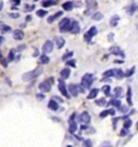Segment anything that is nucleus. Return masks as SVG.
Returning a JSON list of instances; mask_svg holds the SVG:
<instances>
[{"instance_id":"obj_34","label":"nucleus","mask_w":138,"mask_h":147,"mask_svg":"<svg viewBox=\"0 0 138 147\" xmlns=\"http://www.w3.org/2000/svg\"><path fill=\"white\" fill-rule=\"evenodd\" d=\"M0 30L2 31V33H9V31H11V27L8 25H3L2 27L0 28Z\"/></svg>"},{"instance_id":"obj_2","label":"nucleus","mask_w":138,"mask_h":147,"mask_svg":"<svg viewBox=\"0 0 138 147\" xmlns=\"http://www.w3.org/2000/svg\"><path fill=\"white\" fill-rule=\"evenodd\" d=\"M93 75L92 74H85L81 80V84L84 86L85 89H91V86L93 83Z\"/></svg>"},{"instance_id":"obj_13","label":"nucleus","mask_w":138,"mask_h":147,"mask_svg":"<svg viewBox=\"0 0 138 147\" xmlns=\"http://www.w3.org/2000/svg\"><path fill=\"white\" fill-rule=\"evenodd\" d=\"M23 38H24V33L21 29H15V30L13 31V39L19 41V40H22Z\"/></svg>"},{"instance_id":"obj_3","label":"nucleus","mask_w":138,"mask_h":147,"mask_svg":"<svg viewBox=\"0 0 138 147\" xmlns=\"http://www.w3.org/2000/svg\"><path fill=\"white\" fill-rule=\"evenodd\" d=\"M78 120L82 124H89L91 122V116H90V114L87 112H82L78 117Z\"/></svg>"},{"instance_id":"obj_8","label":"nucleus","mask_w":138,"mask_h":147,"mask_svg":"<svg viewBox=\"0 0 138 147\" xmlns=\"http://www.w3.org/2000/svg\"><path fill=\"white\" fill-rule=\"evenodd\" d=\"M39 89L42 92H50L51 91V83L48 81H43L39 84Z\"/></svg>"},{"instance_id":"obj_1","label":"nucleus","mask_w":138,"mask_h":147,"mask_svg":"<svg viewBox=\"0 0 138 147\" xmlns=\"http://www.w3.org/2000/svg\"><path fill=\"white\" fill-rule=\"evenodd\" d=\"M41 74H42V68L37 67L33 70H30V71H28V72H25V74L22 76V79H23L24 81H30V80H33L37 77H39Z\"/></svg>"},{"instance_id":"obj_7","label":"nucleus","mask_w":138,"mask_h":147,"mask_svg":"<svg viewBox=\"0 0 138 147\" xmlns=\"http://www.w3.org/2000/svg\"><path fill=\"white\" fill-rule=\"evenodd\" d=\"M68 91H69L70 95H72L76 97V96L78 95V93H79V86L75 83H70L69 86H68Z\"/></svg>"},{"instance_id":"obj_19","label":"nucleus","mask_w":138,"mask_h":147,"mask_svg":"<svg viewBox=\"0 0 138 147\" xmlns=\"http://www.w3.org/2000/svg\"><path fill=\"white\" fill-rule=\"evenodd\" d=\"M119 21H120L119 15H113L111 17V20H110V25L112 26V27H115L118 25V23H119Z\"/></svg>"},{"instance_id":"obj_31","label":"nucleus","mask_w":138,"mask_h":147,"mask_svg":"<svg viewBox=\"0 0 138 147\" xmlns=\"http://www.w3.org/2000/svg\"><path fill=\"white\" fill-rule=\"evenodd\" d=\"M47 14H48L47 10H38V11H37V15L39 17H44Z\"/></svg>"},{"instance_id":"obj_45","label":"nucleus","mask_w":138,"mask_h":147,"mask_svg":"<svg viewBox=\"0 0 138 147\" xmlns=\"http://www.w3.org/2000/svg\"><path fill=\"white\" fill-rule=\"evenodd\" d=\"M62 15H63V12L59 11V12H57V13L54 14V17H55V20H56V19H58L59 16H62Z\"/></svg>"},{"instance_id":"obj_49","label":"nucleus","mask_w":138,"mask_h":147,"mask_svg":"<svg viewBox=\"0 0 138 147\" xmlns=\"http://www.w3.org/2000/svg\"><path fill=\"white\" fill-rule=\"evenodd\" d=\"M12 3H14V5H19V3H21V0H10Z\"/></svg>"},{"instance_id":"obj_5","label":"nucleus","mask_w":138,"mask_h":147,"mask_svg":"<svg viewBox=\"0 0 138 147\" xmlns=\"http://www.w3.org/2000/svg\"><path fill=\"white\" fill-rule=\"evenodd\" d=\"M96 34H97V28H96L95 26H92V27L89 29V31H87V33L84 35L85 41L91 42L92 41V38H93L94 36H96Z\"/></svg>"},{"instance_id":"obj_23","label":"nucleus","mask_w":138,"mask_h":147,"mask_svg":"<svg viewBox=\"0 0 138 147\" xmlns=\"http://www.w3.org/2000/svg\"><path fill=\"white\" fill-rule=\"evenodd\" d=\"M57 3V1H55V0H44L42 2V5L43 7H45V8H49V7H51V5H56Z\"/></svg>"},{"instance_id":"obj_29","label":"nucleus","mask_w":138,"mask_h":147,"mask_svg":"<svg viewBox=\"0 0 138 147\" xmlns=\"http://www.w3.org/2000/svg\"><path fill=\"white\" fill-rule=\"evenodd\" d=\"M15 58V50H11V51L9 52V56H8V60H9L10 62H13Z\"/></svg>"},{"instance_id":"obj_55","label":"nucleus","mask_w":138,"mask_h":147,"mask_svg":"<svg viewBox=\"0 0 138 147\" xmlns=\"http://www.w3.org/2000/svg\"><path fill=\"white\" fill-rule=\"evenodd\" d=\"M2 8H3V1L2 0H0V11L2 10Z\"/></svg>"},{"instance_id":"obj_58","label":"nucleus","mask_w":138,"mask_h":147,"mask_svg":"<svg viewBox=\"0 0 138 147\" xmlns=\"http://www.w3.org/2000/svg\"><path fill=\"white\" fill-rule=\"evenodd\" d=\"M110 145H111V144H110V143L109 142H106V143H104V144H103V146H110Z\"/></svg>"},{"instance_id":"obj_41","label":"nucleus","mask_w":138,"mask_h":147,"mask_svg":"<svg viewBox=\"0 0 138 147\" xmlns=\"http://www.w3.org/2000/svg\"><path fill=\"white\" fill-rule=\"evenodd\" d=\"M83 144H84V146H92L93 143H92L91 140H84L83 141Z\"/></svg>"},{"instance_id":"obj_56","label":"nucleus","mask_w":138,"mask_h":147,"mask_svg":"<svg viewBox=\"0 0 138 147\" xmlns=\"http://www.w3.org/2000/svg\"><path fill=\"white\" fill-rule=\"evenodd\" d=\"M3 41H5V38H3L2 36H0V46H1V43H2Z\"/></svg>"},{"instance_id":"obj_24","label":"nucleus","mask_w":138,"mask_h":147,"mask_svg":"<svg viewBox=\"0 0 138 147\" xmlns=\"http://www.w3.org/2000/svg\"><path fill=\"white\" fill-rule=\"evenodd\" d=\"M126 100H127L128 105H133V103H132V89L129 88V86H128L127 92H126Z\"/></svg>"},{"instance_id":"obj_12","label":"nucleus","mask_w":138,"mask_h":147,"mask_svg":"<svg viewBox=\"0 0 138 147\" xmlns=\"http://www.w3.org/2000/svg\"><path fill=\"white\" fill-rule=\"evenodd\" d=\"M48 107H49L50 109L54 110V112H56V110H58L59 106H58V103H57V101H55L53 98V100H51L49 102V104H48Z\"/></svg>"},{"instance_id":"obj_50","label":"nucleus","mask_w":138,"mask_h":147,"mask_svg":"<svg viewBox=\"0 0 138 147\" xmlns=\"http://www.w3.org/2000/svg\"><path fill=\"white\" fill-rule=\"evenodd\" d=\"M53 98H54V100H55V101H57V102H59V103H62V102H63V98L58 97V96H56V95H55V96H53Z\"/></svg>"},{"instance_id":"obj_11","label":"nucleus","mask_w":138,"mask_h":147,"mask_svg":"<svg viewBox=\"0 0 138 147\" xmlns=\"http://www.w3.org/2000/svg\"><path fill=\"white\" fill-rule=\"evenodd\" d=\"M70 31L73 34V35H77V34L80 33V25L79 23H78L77 21H73L72 23H71V29Z\"/></svg>"},{"instance_id":"obj_52","label":"nucleus","mask_w":138,"mask_h":147,"mask_svg":"<svg viewBox=\"0 0 138 147\" xmlns=\"http://www.w3.org/2000/svg\"><path fill=\"white\" fill-rule=\"evenodd\" d=\"M113 36H114L113 34H110L109 37H108V40H109V41H112V40H113Z\"/></svg>"},{"instance_id":"obj_21","label":"nucleus","mask_w":138,"mask_h":147,"mask_svg":"<svg viewBox=\"0 0 138 147\" xmlns=\"http://www.w3.org/2000/svg\"><path fill=\"white\" fill-rule=\"evenodd\" d=\"M40 63L41 64H49L50 63V57L47 55V54H42L40 56Z\"/></svg>"},{"instance_id":"obj_16","label":"nucleus","mask_w":138,"mask_h":147,"mask_svg":"<svg viewBox=\"0 0 138 147\" xmlns=\"http://www.w3.org/2000/svg\"><path fill=\"white\" fill-rule=\"evenodd\" d=\"M69 76H70V69H69L68 67L64 68V69L61 71V78L62 79H67Z\"/></svg>"},{"instance_id":"obj_4","label":"nucleus","mask_w":138,"mask_h":147,"mask_svg":"<svg viewBox=\"0 0 138 147\" xmlns=\"http://www.w3.org/2000/svg\"><path fill=\"white\" fill-rule=\"evenodd\" d=\"M58 89H59V91H61V93L63 94L65 97H67V98L70 97V96H69V93H68L67 86L65 84V81H64V79H62V78L58 80Z\"/></svg>"},{"instance_id":"obj_60","label":"nucleus","mask_w":138,"mask_h":147,"mask_svg":"<svg viewBox=\"0 0 138 147\" xmlns=\"http://www.w3.org/2000/svg\"><path fill=\"white\" fill-rule=\"evenodd\" d=\"M136 128H137V130H138V122H137V124H136Z\"/></svg>"},{"instance_id":"obj_22","label":"nucleus","mask_w":138,"mask_h":147,"mask_svg":"<svg viewBox=\"0 0 138 147\" xmlns=\"http://www.w3.org/2000/svg\"><path fill=\"white\" fill-rule=\"evenodd\" d=\"M103 17H104V15L100 12H95V13L92 15V19H93L94 21H100V20H103Z\"/></svg>"},{"instance_id":"obj_18","label":"nucleus","mask_w":138,"mask_h":147,"mask_svg":"<svg viewBox=\"0 0 138 147\" xmlns=\"http://www.w3.org/2000/svg\"><path fill=\"white\" fill-rule=\"evenodd\" d=\"M73 8V2L72 1H67V2H65L63 5V9L65 10V11H71Z\"/></svg>"},{"instance_id":"obj_20","label":"nucleus","mask_w":138,"mask_h":147,"mask_svg":"<svg viewBox=\"0 0 138 147\" xmlns=\"http://www.w3.org/2000/svg\"><path fill=\"white\" fill-rule=\"evenodd\" d=\"M55 42H56V46L58 49H62V48L64 47V45H65V39H63V38L61 37H57L55 38Z\"/></svg>"},{"instance_id":"obj_32","label":"nucleus","mask_w":138,"mask_h":147,"mask_svg":"<svg viewBox=\"0 0 138 147\" xmlns=\"http://www.w3.org/2000/svg\"><path fill=\"white\" fill-rule=\"evenodd\" d=\"M132 126V120L128 119V118H126V119H124V128L126 129H129Z\"/></svg>"},{"instance_id":"obj_53","label":"nucleus","mask_w":138,"mask_h":147,"mask_svg":"<svg viewBox=\"0 0 138 147\" xmlns=\"http://www.w3.org/2000/svg\"><path fill=\"white\" fill-rule=\"evenodd\" d=\"M75 118H76V114H72L70 116V118H69V121H72V120H75Z\"/></svg>"},{"instance_id":"obj_14","label":"nucleus","mask_w":138,"mask_h":147,"mask_svg":"<svg viewBox=\"0 0 138 147\" xmlns=\"http://www.w3.org/2000/svg\"><path fill=\"white\" fill-rule=\"evenodd\" d=\"M113 77H115L117 79H122L123 77H125V74L123 72V70L118 68V69H113Z\"/></svg>"},{"instance_id":"obj_10","label":"nucleus","mask_w":138,"mask_h":147,"mask_svg":"<svg viewBox=\"0 0 138 147\" xmlns=\"http://www.w3.org/2000/svg\"><path fill=\"white\" fill-rule=\"evenodd\" d=\"M97 8V2L91 0V1H87V11L85 12V14H90V12H93L94 10H96Z\"/></svg>"},{"instance_id":"obj_38","label":"nucleus","mask_w":138,"mask_h":147,"mask_svg":"<svg viewBox=\"0 0 138 147\" xmlns=\"http://www.w3.org/2000/svg\"><path fill=\"white\" fill-rule=\"evenodd\" d=\"M9 16L11 17V19L16 20V19H19V13H17V12H11V13L9 14Z\"/></svg>"},{"instance_id":"obj_39","label":"nucleus","mask_w":138,"mask_h":147,"mask_svg":"<svg viewBox=\"0 0 138 147\" xmlns=\"http://www.w3.org/2000/svg\"><path fill=\"white\" fill-rule=\"evenodd\" d=\"M134 71H135V67H132L128 71L125 72V77H131V76L134 74Z\"/></svg>"},{"instance_id":"obj_9","label":"nucleus","mask_w":138,"mask_h":147,"mask_svg":"<svg viewBox=\"0 0 138 147\" xmlns=\"http://www.w3.org/2000/svg\"><path fill=\"white\" fill-rule=\"evenodd\" d=\"M110 52H111V54H113V55H120L121 57H125V54L123 53V51H122L119 47H117V46L111 48V49H110Z\"/></svg>"},{"instance_id":"obj_42","label":"nucleus","mask_w":138,"mask_h":147,"mask_svg":"<svg viewBox=\"0 0 138 147\" xmlns=\"http://www.w3.org/2000/svg\"><path fill=\"white\" fill-rule=\"evenodd\" d=\"M119 109H120V112H127V110H128V107H127V106H121Z\"/></svg>"},{"instance_id":"obj_25","label":"nucleus","mask_w":138,"mask_h":147,"mask_svg":"<svg viewBox=\"0 0 138 147\" xmlns=\"http://www.w3.org/2000/svg\"><path fill=\"white\" fill-rule=\"evenodd\" d=\"M95 104L98 106H106L107 105V102H106L105 98H99V100H96L95 101Z\"/></svg>"},{"instance_id":"obj_17","label":"nucleus","mask_w":138,"mask_h":147,"mask_svg":"<svg viewBox=\"0 0 138 147\" xmlns=\"http://www.w3.org/2000/svg\"><path fill=\"white\" fill-rule=\"evenodd\" d=\"M98 92H99L98 89H91L89 95H87V98H89V100H93V98H95L96 96H97V94H98Z\"/></svg>"},{"instance_id":"obj_27","label":"nucleus","mask_w":138,"mask_h":147,"mask_svg":"<svg viewBox=\"0 0 138 147\" xmlns=\"http://www.w3.org/2000/svg\"><path fill=\"white\" fill-rule=\"evenodd\" d=\"M136 9H137V5H131V7L127 8V13L129 14V15H132V14H134V12L136 11Z\"/></svg>"},{"instance_id":"obj_33","label":"nucleus","mask_w":138,"mask_h":147,"mask_svg":"<svg viewBox=\"0 0 138 147\" xmlns=\"http://www.w3.org/2000/svg\"><path fill=\"white\" fill-rule=\"evenodd\" d=\"M72 55H73V52H67L66 54H64V55H63L62 60H63V61H67L68 58H70Z\"/></svg>"},{"instance_id":"obj_6","label":"nucleus","mask_w":138,"mask_h":147,"mask_svg":"<svg viewBox=\"0 0 138 147\" xmlns=\"http://www.w3.org/2000/svg\"><path fill=\"white\" fill-rule=\"evenodd\" d=\"M53 48H54V45H53V42L51 41V40H48V41L44 42V45H43L42 47V51L43 53H50V52L53 51Z\"/></svg>"},{"instance_id":"obj_51","label":"nucleus","mask_w":138,"mask_h":147,"mask_svg":"<svg viewBox=\"0 0 138 147\" xmlns=\"http://www.w3.org/2000/svg\"><path fill=\"white\" fill-rule=\"evenodd\" d=\"M110 115H111V116H114V115H115L114 108H111V109H110Z\"/></svg>"},{"instance_id":"obj_15","label":"nucleus","mask_w":138,"mask_h":147,"mask_svg":"<svg viewBox=\"0 0 138 147\" xmlns=\"http://www.w3.org/2000/svg\"><path fill=\"white\" fill-rule=\"evenodd\" d=\"M77 129H78V126H77V122H76L75 120L69 121V132H70L71 134H75V132L77 131Z\"/></svg>"},{"instance_id":"obj_36","label":"nucleus","mask_w":138,"mask_h":147,"mask_svg":"<svg viewBox=\"0 0 138 147\" xmlns=\"http://www.w3.org/2000/svg\"><path fill=\"white\" fill-rule=\"evenodd\" d=\"M128 133H129L128 129L123 128V129H122V130H121V132H120V136H126Z\"/></svg>"},{"instance_id":"obj_30","label":"nucleus","mask_w":138,"mask_h":147,"mask_svg":"<svg viewBox=\"0 0 138 147\" xmlns=\"http://www.w3.org/2000/svg\"><path fill=\"white\" fill-rule=\"evenodd\" d=\"M122 91H123V90H122L121 86H117V88L114 89V95H115V96H118V97H121Z\"/></svg>"},{"instance_id":"obj_61","label":"nucleus","mask_w":138,"mask_h":147,"mask_svg":"<svg viewBox=\"0 0 138 147\" xmlns=\"http://www.w3.org/2000/svg\"><path fill=\"white\" fill-rule=\"evenodd\" d=\"M0 57H1V54H0Z\"/></svg>"},{"instance_id":"obj_59","label":"nucleus","mask_w":138,"mask_h":147,"mask_svg":"<svg viewBox=\"0 0 138 147\" xmlns=\"http://www.w3.org/2000/svg\"><path fill=\"white\" fill-rule=\"evenodd\" d=\"M115 63H119V64H122V63H123V61H122V60H117V61H115Z\"/></svg>"},{"instance_id":"obj_54","label":"nucleus","mask_w":138,"mask_h":147,"mask_svg":"<svg viewBox=\"0 0 138 147\" xmlns=\"http://www.w3.org/2000/svg\"><path fill=\"white\" fill-rule=\"evenodd\" d=\"M31 19H33V17H31V15H27V16H26V22L31 21Z\"/></svg>"},{"instance_id":"obj_48","label":"nucleus","mask_w":138,"mask_h":147,"mask_svg":"<svg viewBox=\"0 0 138 147\" xmlns=\"http://www.w3.org/2000/svg\"><path fill=\"white\" fill-rule=\"evenodd\" d=\"M79 91L82 92V93H84V92H85V88L82 86V84H80V86H79Z\"/></svg>"},{"instance_id":"obj_57","label":"nucleus","mask_w":138,"mask_h":147,"mask_svg":"<svg viewBox=\"0 0 138 147\" xmlns=\"http://www.w3.org/2000/svg\"><path fill=\"white\" fill-rule=\"evenodd\" d=\"M39 55V51L38 50H35V53H33V56H38Z\"/></svg>"},{"instance_id":"obj_40","label":"nucleus","mask_w":138,"mask_h":147,"mask_svg":"<svg viewBox=\"0 0 138 147\" xmlns=\"http://www.w3.org/2000/svg\"><path fill=\"white\" fill-rule=\"evenodd\" d=\"M68 66H71V67H76V61L75 60H69V61L66 62Z\"/></svg>"},{"instance_id":"obj_35","label":"nucleus","mask_w":138,"mask_h":147,"mask_svg":"<svg viewBox=\"0 0 138 147\" xmlns=\"http://www.w3.org/2000/svg\"><path fill=\"white\" fill-rule=\"evenodd\" d=\"M104 77H113V69H110L107 70V71L104 72Z\"/></svg>"},{"instance_id":"obj_37","label":"nucleus","mask_w":138,"mask_h":147,"mask_svg":"<svg viewBox=\"0 0 138 147\" xmlns=\"http://www.w3.org/2000/svg\"><path fill=\"white\" fill-rule=\"evenodd\" d=\"M108 115H110V109H106V110H104V112H101L100 114H99V117H100V118H105Z\"/></svg>"},{"instance_id":"obj_46","label":"nucleus","mask_w":138,"mask_h":147,"mask_svg":"<svg viewBox=\"0 0 138 147\" xmlns=\"http://www.w3.org/2000/svg\"><path fill=\"white\" fill-rule=\"evenodd\" d=\"M1 64H2V66L7 67V66H8V61H7V60H5V58H2V60H1Z\"/></svg>"},{"instance_id":"obj_26","label":"nucleus","mask_w":138,"mask_h":147,"mask_svg":"<svg viewBox=\"0 0 138 147\" xmlns=\"http://www.w3.org/2000/svg\"><path fill=\"white\" fill-rule=\"evenodd\" d=\"M103 92L105 93L106 96H109L110 92H111V88H110V86H103Z\"/></svg>"},{"instance_id":"obj_44","label":"nucleus","mask_w":138,"mask_h":147,"mask_svg":"<svg viewBox=\"0 0 138 147\" xmlns=\"http://www.w3.org/2000/svg\"><path fill=\"white\" fill-rule=\"evenodd\" d=\"M36 96H37V98H38V100H40V101L44 100V94H42V93H38Z\"/></svg>"},{"instance_id":"obj_43","label":"nucleus","mask_w":138,"mask_h":147,"mask_svg":"<svg viewBox=\"0 0 138 147\" xmlns=\"http://www.w3.org/2000/svg\"><path fill=\"white\" fill-rule=\"evenodd\" d=\"M54 21H55V17H54V15H51V16L48 17V23H49V24H52Z\"/></svg>"},{"instance_id":"obj_47","label":"nucleus","mask_w":138,"mask_h":147,"mask_svg":"<svg viewBox=\"0 0 138 147\" xmlns=\"http://www.w3.org/2000/svg\"><path fill=\"white\" fill-rule=\"evenodd\" d=\"M120 120V118H113L112 122H113V128H115V124H118V121Z\"/></svg>"},{"instance_id":"obj_28","label":"nucleus","mask_w":138,"mask_h":147,"mask_svg":"<svg viewBox=\"0 0 138 147\" xmlns=\"http://www.w3.org/2000/svg\"><path fill=\"white\" fill-rule=\"evenodd\" d=\"M110 104H112V105L114 106V107H117L118 109H119V108L121 107V105H122L121 101H120V100H112L111 102H110Z\"/></svg>"}]
</instances>
